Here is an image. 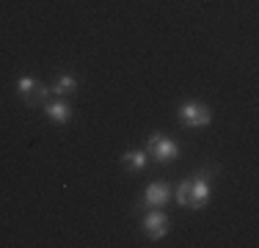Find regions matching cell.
Returning <instances> with one entry per match:
<instances>
[{
	"instance_id": "6da1fadb",
	"label": "cell",
	"mask_w": 259,
	"mask_h": 248,
	"mask_svg": "<svg viewBox=\"0 0 259 248\" xmlns=\"http://www.w3.org/2000/svg\"><path fill=\"white\" fill-rule=\"evenodd\" d=\"M177 113H180L185 127H190V130L207 127V124L212 121V110H209L204 102H199V99H188V102H182Z\"/></svg>"
},
{
	"instance_id": "7a4b0ae2",
	"label": "cell",
	"mask_w": 259,
	"mask_h": 248,
	"mask_svg": "<svg viewBox=\"0 0 259 248\" xmlns=\"http://www.w3.org/2000/svg\"><path fill=\"white\" fill-rule=\"evenodd\" d=\"M146 154L149 157H155V163H171V160L180 157V144L171 138H165V135H152L149 141H146Z\"/></svg>"
},
{
	"instance_id": "3957f363",
	"label": "cell",
	"mask_w": 259,
	"mask_h": 248,
	"mask_svg": "<svg viewBox=\"0 0 259 248\" xmlns=\"http://www.w3.org/2000/svg\"><path fill=\"white\" fill-rule=\"evenodd\" d=\"M171 198V188L165 182H152L149 188L144 190V207L146 210H160L163 204H168Z\"/></svg>"
},
{
	"instance_id": "277c9868",
	"label": "cell",
	"mask_w": 259,
	"mask_h": 248,
	"mask_svg": "<svg viewBox=\"0 0 259 248\" xmlns=\"http://www.w3.org/2000/svg\"><path fill=\"white\" fill-rule=\"evenodd\" d=\"M207 201H209V185H207V179L199 174L196 179H190V190H188V207H193V210H201V207H207Z\"/></svg>"
},
{
	"instance_id": "5b68a950",
	"label": "cell",
	"mask_w": 259,
	"mask_h": 248,
	"mask_svg": "<svg viewBox=\"0 0 259 248\" xmlns=\"http://www.w3.org/2000/svg\"><path fill=\"white\" fill-rule=\"evenodd\" d=\"M144 229H146V234H149L152 240H160V237L168 234V218H165L160 210H149L146 218H144Z\"/></svg>"
},
{
	"instance_id": "8992f818",
	"label": "cell",
	"mask_w": 259,
	"mask_h": 248,
	"mask_svg": "<svg viewBox=\"0 0 259 248\" xmlns=\"http://www.w3.org/2000/svg\"><path fill=\"white\" fill-rule=\"evenodd\" d=\"M45 113H47V119H53L55 124H66L72 119V108L64 102V99H55V102H50V105L45 102Z\"/></svg>"
},
{
	"instance_id": "52a82bcc",
	"label": "cell",
	"mask_w": 259,
	"mask_h": 248,
	"mask_svg": "<svg viewBox=\"0 0 259 248\" xmlns=\"http://www.w3.org/2000/svg\"><path fill=\"white\" fill-rule=\"evenodd\" d=\"M121 163H124L127 171H144L146 163H149V154H146V149H130V152L121 154Z\"/></svg>"
},
{
	"instance_id": "ba28073f",
	"label": "cell",
	"mask_w": 259,
	"mask_h": 248,
	"mask_svg": "<svg viewBox=\"0 0 259 248\" xmlns=\"http://www.w3.org/2000/svg\"><path fill=\"white\" fill-rule=\"evenodd\" d=\"M50 91H53V94H58V97L72 94V91H77V80L72 77V74H61V77L50 86Z\"/></svg>"
},
{
	"instance_id": "9c48e42d",
	"label": "cell",
	"mask_w": 259,
	"mask_h": 248,
	"mask_svg": "<svg viewBox=\"0 0 259 248\" xmlns=\"http://www.w3.org/2000/svg\"><path fill=\"white\" fill-rule=\"evenodd\" d=\"M47 97H50V86L36 83V89L25 97V105H28V108H39V105H45V102H47Z\"/></svg>"
},
{
	"instance_id": "30bf717a",
	"label": "cell",
	"mask_w": 259,
	"mask_h": 248,
	"mask_svg": "<svg viewBox=\"0 0 259 248\" xmlns=\"http://www.w3.org/2000/svg\"><path fill=\"white\" fill-rule=\"evenodd\" d=\"M36 83H39V80H36V77H28V74H25V77L17 80V91H20V97L25 99V97L30 94V91L36 89Z\"/></svg>"
},
{
	"instance_id": "8fae6325",
	"label": "cell",
	"mask_w": 259,
	"mask_h": 248,
	"mask_svg": "<svg viewBox=\"0 0 259 248\" xmlns=\"http://www.w3.org/2000/svg\"><path fill=\"white\" fill-rule=\"evenodd\" d=\"M188 190H190V179L177 188V204H180V207H188Z\"/></svg>"
}]
</instances>
